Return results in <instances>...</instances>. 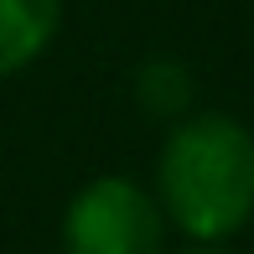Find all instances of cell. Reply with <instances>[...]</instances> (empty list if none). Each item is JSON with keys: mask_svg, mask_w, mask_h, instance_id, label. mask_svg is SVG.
<instances>
[{"mask_svg": "<svg viewBox=\"0 0 254 254\" xmlns=\"http://www.w3.org/2000/svg\"><path fill=\"white\" fill-rule=\"evenodd\" d=\"M156 202L187 244H228L254 218V130L239 114H182L156 151Z\"/></svg>", "mask_w": 254, "mask_h": 254, "instance_id": "cell-1", "label": "cell"}, {"mask_svg": "<svg viewBox=\"0 0 254 254\" xmlns=\"http://www.w3.org/2000/svg\"><path fill=\"white\" fill-rule=\"evenodd\" d=\"M63 254H166V213L135 177L104 171L63 207Z\"/></svg>", "mask_w": 254, "mask_h": 254, "instance_id": "cell-2", "label": "cell"}, {"mask_svg": "<svg viewBox=\"0 0 254 254\" xmlns=\"http://www.w3.org/2000/svg\"><path fill=\"white\" fill-rule=\"evenodd\" d=\"M63 0H0V83L26 73L57 42Z\"/></svg>", "mask_w": 254, "mask_h": 254, "instance_id": "cell-3", "label": "cell"}, {"mask_svg": "<svg viewBox=\"0 0 254 254\" xmlns=\"http://www.w3.org/2000/svg\"><path fill=\"white\" fill-rule=\"evenodd\" d=\"M135 99H140L145 109L156 114V120H171V125H177L182 114H187V99H192V78H187V67L171 63V57L145 63L140 78H135Z\"/></svg>", "mask_w": 254, "mask_h": 254, "instance_id": "cell-4", "label": "cell"}, {"mask_svg": "<svg viewBox=\"0 0 254 254\" xmlns=\"http://www.w3.org/2000/svg\"><path fill=\"white\" fill-rule=\"evenodd\" d=\"M182 254H228L223 244H192V249H182Z\"/></svg>", "mask_w": 254, "mask_h": 254, "instance_id": "cell-5", "label": "cell"}]
</instances>
